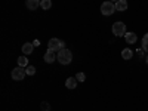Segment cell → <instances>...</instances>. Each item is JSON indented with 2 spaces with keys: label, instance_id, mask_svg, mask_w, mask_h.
I'll list each match as a JSON object with an SVG mask.
<instances>
[{
  "label": "cell",
  "instance_id": "3957f363",
  "mask_svg": "<svg viewBox=\"0 0 148 111\" xmlns=\"http://www.w3.org/2000/svg\"><path fill=\"white\" fill-rule=\"evenodd\" d=\"M25 68H22V67H16V68H14L12 70V73H10V77H12V80H15V82H21V80H24V77H25Z\"/></svg>",
  "mask_w": 148,
  "mask_h": 111
},
{
  "label": "cell",
  "instance_id": "ba28073f",
  "mask_svg": "<svg viewBox=\"0 0 148 111\" xmlns=\"http://www.w3.org/2000/svg\"><path fill=\"white\" fill-rule=\"evenodd\" d=\"M33 49H34V45L27 42V43H24L22 45V53L24 55H31L33 53Z\"/></svg>",
  "mask_w": 148,
  "mask_h": 111
},
{
  "label": "cell",
  "instance_id": "277c9868",
  "mask_svg": "<svg viewBox=\"0 0 148 111\" xmlns=\"http://www.w3.org/2000/svg\"><path fill=\"white\" fill-rule=\"evenodd\" d=\"M116 12V5L113 2H104L101 5V14L105 15V16H110V15H113Z\"/></svg>",
  "mask_w": 148,
  "mask_h": 111
},
{
  "label": "cell",
  "instance_id": "44dd1931",
  "mask_svg": "<svg viewBox=\"0 0 148 111\" xmlns=\"http://www.w3.org/2000/svg\"><path fill=\"white\" fill-rule=\"evenodd\" d=\"M147 64H148V56H147Z\"/></svg>",
  "mask_w": 148,
  "mask_h": 111
},
{
  "label": "cell",
  "instance_id": "9a60e30c",
  "mask_svg": "<svg viewBox=\"0 0 148 111\" xmlns=\"http://www.w3.org/2000/svg\"><path fill=\"white\" fill-rule=\"evenodd\" d=\"M142 51L148 52V33L142 37Z\"/></svg>",
  "mask_w": 148,
  "mask_h": 111
},
{
  "label": "cell",
  "instance_id": "9c48e42d",
  "mask_svg": "<svg viewBox=\"0 0 148 111\" xmlns=\"http://www.w3.org/2000/svg\"><path fill=\"white\" fill-rule=\"evenodd\" d=\"M125 39H126V42H127L129 45H133V43H136L138 37H136V34H135V33L127 31V33H126V36H125Z\"/></svg>",
  "mask_w": 148,
  "mask_h": 111
},
{
  "label": "cell",
  "instance_id": "8992f818",
  "mask_svg": "<svg viewBox=\"0 0 148 111\" xmlns=\"http://www.w3.org/2000/svg\"><path fill=\"white\" fill-rule=\"evenodd\" d=\"M56 56H58V53L55 52V51H51V49H47V52L45 53V62H47V64H52V62H55V59H56Z\"/></svg>",
  "mask_w": 148,
  "mask_h": 111
},
{
  "label": "cell",
  "instance_id": "d6986e66",
  "mask_svg": "<svg viewBox=\"0 0 148 111\" xmlns=\"http://www.w3.org/2000/svg\"><path fill=\"white\" fill-rule=\"evenodd\" d=\"M33 45H34V47H37V46H40V42H39V40H34Z\"/></svg>",
  "mask_w": 148,
  "mask_h": 111
},
{
  "label": "cell",
  "instance_id": "ac0fdd59",
  "mask_svg": "<svg viewBox=\"0 0 148 111\" xmlns=\"http://www.w3.org/2000/svg\"><path fill=\"white\" fill-rule=\"evenodd\" d=\"M76 79H77L79 82H84V80H86V74H84V73H77V74H76Z\"/></svg>",
  "mask_w": 148,
  "mask_h": 111
},
{
  "label": "cell",
  "instance_id": "5bb4252c",
  "mask_svg": "<svg viewBox=\"0 0 148 111\" xmlns=\"http://www.w3.org/2000/svg\"><path fill=\"white\" fill-rule=\"evenodd\" d=\"M132 51H130V49H123V51H121V58L123 59H130L132 58Z\"/></svg>",
  "mask_w": 148,
  "mask_h": 111
},
{
  "label": "cell",
  "instance_id": "30bf717a",
  "mask_svg": "<svg viewBox=\"0 0 148 111\" xmlns=\"http://www.w3.org/2000/svg\"><path fill=\"white\" fill-rule=\"evenodd\" d=\"M77 79L76 77H68L67 80H65V86L68 89H76V86H77Z\"/></svg>",
  "mask_w": 148,
  "mask_h": 111
},
{
  "label": "cell",
  "instance_id": "7c38bea8",
  "mask_svg": "<svg viewBox=\"0 0 148 111\" xmlns=\"http://www.w3.org/2000/svg\"><path fill=\"white\" fill-rule=\"evenodd\" d=\"M18 65L22 67V68H25L28 65V58L27 56H19L18 58Z\"/></svg>",
  "mask_w": 148,
  "mask_h": 111
},
{
  "label": "cell",
  "instance_id": "ffe728a7",
  "mask_svg": "<svg viewBox=\"0 0 148 111\" xmlns=\"http://www.w3.org/2000/svg\"><path fill=\"white\" fill-rule=\"evenodd\" d=\"M110 2H116V3H117V2H119V0H110Z\"/></svg>",
  "mask_w": 148,
  "mask_h": 111
},
{
  "label": "cell",
  "instance_id": "e0dca14e",
  "mask_svg": "<svg viewBox=\"0 0 148 111\" xmlns=\"http://www.w3.org/2000/svg\"><path fill=\"white\" fill-rule=\"evenodd\" d=\"M40 110H42V111H51V105H49V102L43 101V102L40 104Z\"/></svg>",
  "mask_w": 148,
  "mask_h": 111
},
{
  "label": "cell",
  "instance_id": "5b68a950",
  "mask_svg": "<svg viewBox=\"0 0 148 111\" xmlns=\"http://www.w3.org/2000/svg\"><path fill=\"white\" fill-rule=\"evenodd\" d=\"M113 34L117 37H125L126 36V25L125 22H114L113 24Z\"/></svg>",
  "mask_w": 148,
  "mask_h": 111
},
{
  "label": "cell",
  "instance_id": "6da1fadb",
  "mask_svg": "<svg viewBox=\"0 0 148 111\" xmlns=\"http://www.w3.org/2000/svg\"><path fill=\"white\" fill-rule=\"evenodd\" d=\"M56 59H58V62H59V64L68 65V64H71V61H73V53H71V51H68V49L65 47V49H62V51H59V52H58Z\"/></svg>",
  "mask_w": 148,
  "mask_h": 111
},
{
  "label": "cell",
  "instance_id": "2e32d148",
  "mask_svg": "<svg viewBox=\"0 0 148 111\" xmlns=\"http://www.w3.org/2000/svg\"><path fill=\"white\" fill-rule=\"evenodd\" d=\"M25 73H27V76H34V74H36V68L33 65H27L25 67Z\"/></svg>",
  "mask_w": 148,
  "mask_h": 111
},
{
  "label": "cell",
  "instance_id": "4fadbf2b",
  "mask_svg": "<svg viewBox=\"0 0 148 111\" xmlns=\"http://www.w3.org/2000/svg\"><path fill=\"white\" fill-rule=\"evenodd\" d=\"M40 8L45 9V10H49L52 8V2H51V0H42V2H40Z\"/></svg>",
  "mask_w": 148,
  "mask_h": 111
},
{
  "label": "cell",
  "instance_id": "8fae6325",
  "mask_svg": "<svg viewBox=\"0 0 148 111\" xmlns=\"http://www.w3.org/2000/svg\"><path fill=\"white\" fill-rule=\"evenodd\" d=\"M126 9H127V2H126V0H119V2L116 3V10L123 12V10H126Z\"/></svg>",
  "mask_w": 148,
  "mask_h": 111
},
{
  "label": "cell",
  "instance_id": "52a82bcc",
  "mask_svg": "<svg viewBox=\"0 0 148 111\" xmlns=\"http://www.w3.org/2000/svg\"><path fill=\"white\" fill-rule=\"evenodd\" d=\"M40 2H42V0H25V6L30 10H36L37 8L40 6Z\"/></svg>",
  "mask_w": 148,
  "mask_h": 111
},
{
  "label": "cell",
  "instance_id": "7a4b0ae2",
  "mask_svg": "<svg viewBox=\"0 0 148 111\" xmlns=\"http://www.w3.org/2000/svg\"><path fill=\"white\" fill-rule=\"evenodd\" d=\"M47 49H51V51H55V52H59L65 49V43L59 39H51L47 42Z\"/></svg>",
  "mask_w": 148,
  "mask_h": 111
}]
</instances>
